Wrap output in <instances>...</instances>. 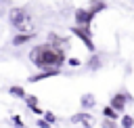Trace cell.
I'll return each instance as SVG.
<instances>
[{
  "label": "cell",
  "instance_id": "obj_1",
  "mask_svg": "<svg viewBox=\"0 0 134 128\" xmlns=\"http://www.w3.org/2000/svg\"><path fill=\"white\" fill-rule=\"evenodd\" d=\"M29 61H31L40 71L61 69V67L67 63V50L61 48V46H54V44H50V42H42V44H36V46L29 50Z\"/></svg>",
  "mask_w": 134,
  "mask_h": 128
},
{
  "label": "cell",
  "instance_id": "obj_2",
  "mask_svg": "<svg viewBox=\"0 0 134 128\" xmlns=\"http://www.w3.org/2000/svg\"><path fill=\"white\" fill-rule=\"evenodd\" d=\"M8 23L15 31H34L31 29V15L25 6H13L8 8Z\"/></svg>",
  "mask_w": 134,
  "mask_h": 128
},
{
  "label": "cell",
  "instance_id": "obj_3",
  "mask_svg": "<svg viewBox=\"0 0 134 128\" xmlns=\"http://www.w3.org/2000/svg\"><path fill=\"white\" fill-rule=\"evenodd\" d=\"M84 46H86V50L88 52H96V44H94V38H92V29L90 27H80V25H71V29H69Z\"/></svg>",
  "mask_w": 134,
  "mask_h": 128
},
{
  "label": "cell",
  "instance_id": "obj_4",
  "mask_svg": "<svg viewBox=\"0 0 134 128\" xmlns=\"http://www.w3.org/2000/svg\"><path fill=\"white\" fill-rule=\"evenodd\" d=\"M134 99H132V94H130V90H117L111 99H109V105L117 111V113H124L126 111V105H130Z\"/></svg>",
  "mask_w": 134,
  "mask_h": 128
},
{
  "label": "cell",
  "instance_id": "obj_5",
  "mask_svg": "<svg viewBox=\"0 0 134 128\" xmlns=\"http://www.w3.org/2000/svg\"><path fill=\"white\" fill-rule=\"evenodd\" d=\"M73 25H80V27H90L92 21H94V15L88 10V6H80L73 10Z\"/></svg>",
  "mask_w": 134,
  "mask_h": 128
},
{
  "label": "cell",
  "instance_id": "obj_6",
  "mask_svg": "<svg viewBox=\"0 0 134 128\" xmlns=\"http://www.w3.org/2000/svg\"><path fill=\"white\" fill-rule=\"evenodd\" d=\"M69 120H71L73 124L84 126V128H92V126L96 124V120H94V115H92L90 111H77V113H73Z\"/></svg>",
  "mask_w": 134,
  "mask_h": 128
},
{
  "label": "cell",
  "instance_id": "obj_7",
  "mask_svg": "<svg viewBox=\"0 0 134 128\" xmlns=\"http://www.w3.org/2000/svg\"><path fill=\"white\" fill-rule=\"evenodd\" d=\"M57 76H61V69H46V71H38V73H31V76L27 78V82H29V84H38V82H42V80H48V78H57Z\"/></svg>",
  "mask_w": 134,
  "mask_h": 128
},
{
  "label": "cell",
  "instance_id": "obj_8",
  "mask_svg": "<svg viewBox=\"0 0 134 128\" xmlns=\"http://www.w3.org/2000/svg\"><path fill=\"white\" fill-rule=\"evenodd\" d=\"M36 36H38L36 31H17V34L13 36V40H10V44L19 48V46H23V44H27V42H31V40H34Z\"/></svg>",
  "mask_w": 134,
  "mask_h": 128
},
{
  "label": "cell",
  "instance_id": "obj_9",
  "mask_svg": "<svg viewBox=\"0 0 134 128\" xmlns=\"http://www.w3.org/2000/svg\"><path fill=\"white\" fill-rule=\"evenodd\" d=\"M80 105H82V111H92L94 105H96V97L92 92H84L80 97Z\"/></svg>",
  "mask_w": 134,
  "mask_h": 128
},
{
  "label": "cell",
  "instance_id": "obj_10",
  "mask_svg": "<svg viewBox=\"0 0 134 128\" xmlns=\"http://www.w3.org/2000/svg\"><path fill=\"white\" fill-rule=\"evenodd\" d=\"M46 42H50V44H54V46H61V48H69V42H67V38H63V36H59L57 31H50L48 34V40Z\"/></svg>",
  "mask_w": 134,
  "mask_h": 128
},
{
  "label": "cell",
  "instance_id": "obj_11",
  "mask_svg": "<svg viewBox=\"0 0 134 128\" xmlns=\"http://www.w3.org/2000/svg\"><path fill=\"white\" fill-rule=\"evenodd\" d=\"M105 8H107V0H90V2H88V10H90L94 17H96L98 13H103Z\"/></svg>",
  "mask_w": 134,
  "mask_h": 128
},
{
  "label": "cell",
  "instance_id": "obj_12",
  "mask_svg": "<svg viewBox=\"0 0 134 128\" xmlns=\"http://www.w3.org/2000/svg\"><path fill=\"white\" fill-rule=\"evenodd\" d=\"M8 94H13V97H17V99H21V101H25V97H27L25 88H23V86H19V84L8 86Z\"/></svg>",
  "mask_w": 134,
  "mask_h": 128
},
{
  "label": "cell",
  "instance_id": "obj_13",
  "mask_svg": "<svg viewBox=\"0 0 134 128\" xmlns=\"http://www.w3.org/2000/svg\"><path fill=\"white\" fill-rule=\"evenodd\" d=\"M103 118H107V120H115V122H117V120L121 118V113H117L111 105H105V107H103Z\"/></svg>",
  "mask_w": 134,
  "mask_h": 128
},
{
  "label": "cell",
  "instance_id": "obj_14",
  "mask_svg": "<svg viewBox=\"0 0 134 128\" xmlns=\"http://www.w3.org/2000/svg\"><path fill=\"white\" fill-rule=\"evenodd\" d=\"M119 126H121V128H134V115H130V113H121V118H119Z\"/></svg>",
  "mask_w": 134,
  "mask_h": 128
},
{
  "label": "cell",
  "instance_id": "obj_15",
  "mask_svg": "<svg viewBox=\"0 0 134 128\" xmlns=\"http://www.w3.org/2000/svg\"><path fill=\"white\" fill-rule=\"evenodd\" d=\"M86 65L90 67V69H98L100 67V57H96V55H92L88 61H86Z\"/></svg>",
  "mask_w": 134,
  "mask_h": 128
},
{
  "label": "cell",
  "instance_id": "obj_16",
  "mask_svg": "<svg viewBox=\"0 0 134 128\" xmlns=\"http://www.w3.org/2000/svg\"><path fill=\"white\" fill-rule=\"evenodd\" d=\"M25 105H27V109L38 107V97H36V94H27V97H25Z\"/></svg>",
  "mask_w": 134,
  "mask_h": 128
},
{
  "label": "cell",
  "instance_id": "obj_17",
  "mask_svg": "<svg viewBox=\"0 0 134 128\" xmlns=\"http://www.w3.org/2000/svg\"><path fill=\"white\" fill-rule=\"evenodd\" d=\"M100 126H103V128H119V124H117L115 120H107V118L100 120Z\"/></svg>",
  "mask_w": 134,
  "mask_h": 128
},
{
  "label": "cell",
  "instance_id": "obj_18",
  "mask_svg": "<svg viewBox=\"0 0 134 128\" xmlns=\"http://www.w3.org/2000/svg\"><path fill=\"white\" fill-rule=\"evenodd\" d=\"M42 118H44V120H46V122H48L50 126H52V124H57V115H54L52 111H48V109L44 111V115H42Z\"/></svg>",
  "mask_w": 134,
  "mask_h": 128
},
{
  "label": "cell",
  "instance_id": "obj_19",
  "mask_svg": "<svg viewBox=\"0 0 134 128\" xmlns=\"http://www.w3.org/2000/svg\"><path fill=\"white\" fill-rule=\"evenodd\" d=\"M10 122L15 128H25V122L21 120V115H10Z\"/></svg>",
  "mask_w": 134,
  "mask_h": 128
},
{
  "label": "cell",
  "instance_id": "obj_20",
  "mask_svg": "<svg viewBox=\"0 0 134 128\" xmlns=\"http://www.w3.org/2000/svg\"><path fill=\"white\" fill-rule=\"evenodd\" d=\"M67 65H71V67H80V65H82V59L71 57V59H67Z\"/></svg>",
  "mask_w": 134,
  "mask_h": 128
},
{
  "label": "cell",
  "instance_id": "obj_21",
  "mask_svg": "<svg viewBox=\"0 0 134 128\" xmlns=\"http://www.w3.org/2000/svg\"><path fill=\"white\" fill-rule=\"evenodd\" d=\"M36 126H38V128H52V126H50L44 118H38V120H36Z\"/></svg>",
  "mask_w": 134,
  "mask_h": 128
}]
</instances>
